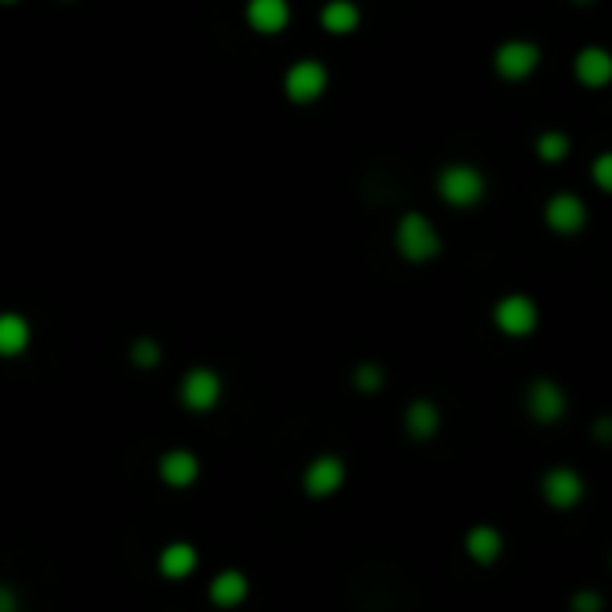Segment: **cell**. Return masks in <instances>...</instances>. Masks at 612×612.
I'll list each match as a JSON object with an SVG mask.
<instances>
[{"label":"cell","instance_id":"cell-1","mask_svg":"<svg viewBox=\"0 0 612 612\" xmlns=\"http://www.w3.org/2000/svg\"><path fill=\"white\" fill-rule=\"evenodd\" d=\"M394 247H398V255L405 262L423 265V262H434L444 244H441V233L434 230V222L419 212H408L401 215L398 230H394Z\"/></svg>","mask_w":612,"mask_h":612},{"label":"cell","instance_id":"cell-2","mask_svg":"<svg viewBox=\"0 0 612 612\" xmlns=\"http://www.w3.org/2000/svg\"><path fill=\"white\" fill-rule=\"evenodd\" d=\"M222 391H226V383H222L219 369L190 366L187 373L179 376L176 398H179V405L187 408L190 416H208V412H215V408H219Z\"/></svg>","mask_w":612,"mask_h":612},{"label":"cell","instance_id":"cell-3","mask_svg":"<svg viewBox=\"0 0 612 612\" xmlns=\"http://www.w3.org/2000/svg\"><path fill=\"white\" fill-rule=\"evenodd\" d=\"M348 484V462L333 455V451H319L315 459H308V466L301 469V491L312 502H326L340 487Z\"/></svg>","mask_w":612,"mask_h":612},{"label":"cell","instance_id":"cell-4","mask_svg":"<svg viewBox=\"0 0 612 612\" xmlns=\"http://www.w3.org/2000/svg\"><path fill=\"white\" fill-rule=\"evenodd\" d=\"M523 408H527V416L537 426H555L570 412V398L562 391V383L548 380V376H537V380L527 383V391H523Z\"/></svg>","mask_w":612,"mask_h":612},{"label":"cell","instance_id":"cell-5","mask_svg":"<svg viewBox=\"0 0 612 612\" xmlns=\"http://www.w3.org/2000/svg\"><path fill=\"white\" fill-rule=\"evenodd\" d=\"M491 323L502 337H530L541 323V312H537V301L527 298V294H505L498 298V305L491 308Z\"/></svg>","mask_w":612,"mask_h":612},{"label":"cell","instance_id":"cell-6","mask_svg":"<svg viewBox=\"0 0 612 612\" xmlns=\"http://www.w3.org/2000/svg\"><path fill=\"white\" fill-rule=\"evenodd\" d=\"M484 190H487L484 176H480V169H473V165H448V169H441V176H437V194H441L451 208H473V204H480Z\"/></svg>","mask_w":612,"mask_h":612},{"label":"cell","instance_id":"cell-7","mask_svg":"<svg viewBox=\"0 0 612 612\" xmlns=\"http://www.w3.org/2000/svg\"><path fill=\"white\" fill-rule=\"evenodd\" d=\"M584 476L577 473L573 466H552L544 469L541 476V498L548 509L555 512H570L584 502Z\"/></svg>","mask_w":612,"mask_h":612},{"label":"cell","instance_id":"cell-8","mask_svg":"<svg viewBox=\"0 0 612 612\" xmlns=\"http://www.w3.org/2000/svg\"><path fill=\"white\" fill-rule=\"evenodd\" d=\"M158 480L172 491H187L201 480V459H197V451L190 448H169L158 455V466H154Z\"/></svg>","mask_w":612,"mask_h":612},{"label":"cell","instance_id":"cell-9","mask_svg":"<svg viewBox=\"0 0 612 612\" xmlns=\"http://www.w3.org/2000/svg\"><path fill=\"white\" fill-rule=\"evenodd\" d=\"M326 68L319 61H298V65L287 68V76H283V90L294 104H312L323 97L326 90Z\"/></svg>","mask_w":612,"mask_h":612},{"label":"cell","instance_id":"cell-10","mask_svg":"<svg viewBox=\"0 0 612 612\" xmlns=\"http://www.w3.org/2000/svg\"><path fill=\"white\" fill-rule=\"evenodd\" d=\"M537 61H541V51H537V43H530V40H505L502 47L494 51V68H498V76L509 79V83L527 79L537 68Z\"/></svg>","mask_w":612,"mask_h":612},{"label":"cell","instance_id":"cell-11","mask_svg":"<svg viewBox=\"0 0 612 612\" xmlns=\"http://www.w3.org/2000/svg\"><path fill=\"white\" fill-rule=\"evenodd\" d=\"M544 222H548V230H552V233L573 237V233L584 230L587 208H584V201H580V197L555 194V197H548V204H544Z\"/></svg>","mask_w":612,"mask_h":612},{"label":"cell","instance_id":"cell-12","mask_svg":"<svg viewBox=\"0 0 612 612\" xmlns=\"http://www.w3.org/2000/svg\"><path fill=\"white\" fill-rule=\"evenodd\" d=\"M247 595H251V580H247L244 570H233L230 566V570H219L208 580V602L222 612L240 609L247 602Z\"/></svg>","mask_w":612,"mask_h":612},{"label":"cell","instance_id":"cell-13","mask_svg":"<svg viewBox=\"0 0 612 612\" xmlns=\"http://www.w3.org/2000/svg\"><path fill=\"white\" fill-rule=\"evenodd\" d=\"M462 552H466V559L476 562V566H494L505 552L502 530L491 527V523H476V527H469L466 537H462Z\"/></svg>","mask_w":612,"mask_h":612},{"label":"cell","instance_id":"cell-14","mask_svg":"<svg viewBox=\"0 0 612 612\" xmlns=\"http://www.w3.org/2000/svg\"><path fill=\"white\" fill-rule=\"evenodd\" d=\"M197 562H201V552H197L190 541H169L162 552L154 555V566H158V577L165 580H187L197 573Z\"/></svg>","mask_w":612,"mask_h":612},{"label":"cell","instance_id":"cell-15","mask_svg":"<svg viewBox=\"0 0 612 612\" xmlns=\"http://www.w3.org/2000/svg\"><path fill=\"white\" fill-rule=\"evenodd\" d=\"M401 426H405V434L412 437L416 444L434 441V437L441 434V408H437L430 398H412L405 405Z\"/></svg>","mask_w":612,"mask_h":612},{"label":"cell","instance_id":"cell-16","mask_svg":"<svg viewBox=\"0 0 612 612\" xmlns=\"http://www.w3.org/2000/svg\"><path fill=\"white\" fill-rule=\"evenodd\" d=\"M33 344V326L22 312H0V358H22Z\"/></svg>","mask_w":612,"mask_h":612},{"label":"cell","instance_id":"cell-17","mask_svg":"<svg viewBox=\"0 0 612 612\" xmlns=\"http://www.w3.org/2000/svg\"><path fill=\"white\" fill-rule=\"evenodd\" d=\"M247 26L255 33H283L290 22L287 0H247Z\"/></svg>","mask_w":612,"mask_h":612},{"label":"cell","instance_id":"cell-18","mask_svg":"<svg viewBox=\"0 0 612 612\" xmlns=\"http://www.w3.org/2000/svg\"><path fill=\"white\" fill-rule=\"evenodd\" d=\"M573 72L584 86H605L612 79V58L602 51V47H584L573 61Z\"/></svg>","mask_w":612,"mask_h":612},{"label":"cell","instance_id":"cell-19","mask_svg":"<svg viewBox=\"0 0 612 612\" xmlns=\"http://www.w3.org/2000/svg\"><path fill=\"white\" fill-rule=\"evenodd\" d=\"M319 22H323L326 33L348 36V33H355L358 22H362V11H358L351 0H330V4L319 11Z\"/></svg>","mask_w":612,"mask_h":612},{"label":"cell","instance_id":"cell-20","mask_svg":"<svg viewBox=\"0 0 612 612\" xmlns=\"http://www.w3.org/2000/svg\"><path fill=\"white\" fill-rule=\"evenodd\" d=\"M383 383H387V369L376 366V362H358V366L351 369V387H355L358 394H380Z\"/></svg>","mask_w":612,"mask_h":612},{"label":"cell","instance_id":"cell-21","mask_svg":"<svg viewBox=\"0 0 612 612\" xmlns=\"http://www.w3.org/2000/svg\"><path fill=\"white\" fill-rule=\"evenodd\" d=\"M129 366L136 369H154L158 362H162V344L154 337H136L133 344H129Z\"/></svg>","mask_w":612,"mask_h":612},{"label":"cell","instance_id":"cell-22","mask_svg":"<svg viewBox=\"0 0 612 612\" xmlns=\"http://www.w3.org/2000/svg\"><path fill=\"white\" fill-rule=\"evenodd\" d=\"M537 154H541L544 162H562L570 154V140H566V133L548 129V133L537 136Z\"/></svg>","mask_w":612,"mask_h":612},{"label":"cell","instance_id":"cell-23","mask_svg":"<svg viewBox=\"0 0 612 612\" xmlns=\"http://www.w3.org/2000/svg\"><path fill=\"white\" fill-rule=\"evenodd\" d=\"M570 612H605V598L598 591H573L570 595Z\"/></svg>","mask_w":612,"mask_h":612},{"label":"cell","instance_id":"cell-24","mask_svg":"<svg viewBox=\"0 0 612 612\" xmlns=\"http://www.w3.org/2000/svg\"><path fill=\"white\" fill-rule=\"evenodd\" d=\"M0 612H22V595L0 580Z\"/></svg>","mask_w":612,"mask_h":612},{"label":"cell","instance_id":"cell-25","mask_svg":"<svg viewBox=\"0 0 612 612\" xmlns=\"http://www.w3.org/2000/svg\"><path fill=\"white\" fill-rule=\"evenodd\" d=\"M595 183H598V190H612V158L609 154H602L595 162Z\"/></svg>","mask_w":612,"mask_h":612},{"label":"cell","instance_id":"cell-26","mask_svg":"<svg viewBox=\"0 0 612 612\" xmlns=\"http://www.w3.org/2000/svg\"><path fill=\"white\" fill-rule=\"evenodd\" d=\"M0 4H15V0H0Z\"/></svg>","mask_w":612,"mask_h":612},{"label":"cell","instance_id":"cell-27","mask_svg":"<svg viewBox=\"0 0 612 612\" xmlns=\"http://www.w3.org/2000/svg\"><path fill=\"white\" fill-rule=\"evenodd\" d=\"M577 4H591V0H577Z\"/></svg>","mask_w":612,"mask_h":612}]
</instances>
